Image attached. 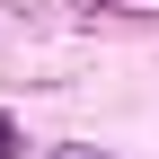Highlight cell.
<instances>
[{
	"label": "cell",
	"mask_w": 159,
	"mask_h": 159,
	"mask_svg": "<svg viewBox=\"0 0 159 159\" xmlns=\"http://www.w3.org/2000/svg\"><path fill=\"white\" fill-rule=\"evenodd\" d=\"M0 159H27V133H18L9 115H0Z\"/></svg>",
	"instance_id": "obj_1"
},
{
	"label": "cell",
	"mask_w": 159,
	"mask_h": 159,
	"mask_svg": "<svg viewBox=\"0 0 159 159\" xmlns=\"http://www.w3.org/2000/svg\"><path fill=\"white\" fill-rule=\"evenodd\" d=\"M53 159H106V150H80V142H71V150H53Z\"/></svg>",
	"instance_id": "obj_2"
}]
</instances>
